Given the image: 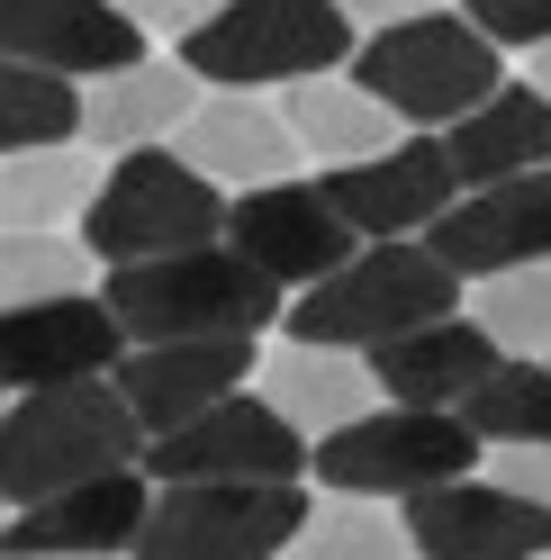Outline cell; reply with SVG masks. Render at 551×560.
<instances>
[{"label": "cell", "mask_w": 551, "mask_h": 560, "mask_svg": "<svg viewBox=\"0 0 551 560\" xmlns=\"http://www.w3.org/2000/svg\"><path fill=\"white\" fill-rule=\"evenodd\" d=\"M145 462V425L118 398V380H73V389H27L0 407V498L37 506L82 479H109Z\"/></svg>", "instance_id": "cell-1"}, {"label": "cell", "mask_w": 551, "mask_h": 560, "mask_svg": "<svg viewBox=\"0 0 551 560\" xmlns=\"http://www.w3.org/2000/svg\"><path fill=\"white\" fill-rule=\"evenodd\" d=\"M434 317H461V271H443L425 254V235H398V244H362L343 271H326L317 290L290 299L281 335L290 343H335V353H380V343L417 335Z\"/></svg>", "instance_id": "cell-2"}, {"label": "cell", "mask_w": 551, "mask_h": 560, "mask_svg": "<svg viewBox=\"0 0 551 560\" xmlns=\"http://www.w3.org/2000/svg\"><path fill=\"white\" fill-rule=\"evenodd\" d=\"M99 299L127 343H199V335H262L281 317V290L235 254V244H199V254L127 262L99 271Z\"/></svg>", "instance_id": "cell-3"}, {"label": "cell", "mask_w": 551, "mask_h": 560, "mask_svg": "<svg viewBox=\"0 0 551 560\" xmlns=\"http://www.w3.org/2000/svg\"><path fill=\"white\" fill-rule=\"evenodd\" d=\"M353 46L362 27L335 0H218L181 37V63L199 73V91H290V82L343 73Z\"/></svg>", "instance_id": "cell-4"}, {"label": "cell", "mask_w": 551, "mask_h": 560, "mask_svg": "<svg viewBox=\"0 0 551 560\" xmlns=\"http://www.w3.org/2000/svg\"><path fill=\"white\" fill-rule=\"evenodd\" d=\"M398 127H425L443 136L453 118H470L479 100H489L506 82V55L479 37V27L461 10H425V19H398V27H371V37L353 46V63H343Z\"/></svg>", "instance_id": "cell-5"}, {"label": "cell", "mask_w": 551, "mask_h": 560, "mask_svg": "<svg viewBox=\"0 0 551 560\" xmlns=\"http://www.w3.org/2000/svg\"><path fill=\"white\" fill-rule=\"evenodd\" d=\"M82 244H91L99 271L226 244V190L199 182L172 145L109 154V172H99V190H91V208H82Z\"/></svg>", "instance_id": "cell-6"}, {"label": "cell", "mask_w": 551, "mask_h": 560, "mask_svg": "<svg viewBox=\"0 0 551 560\" xmlns=\"http://www.w3.org/2000/svg\"><path fill=\"white\" fill-rule=\"evenodd\" d=\"M479 452H489V443H479L461 416H434V407H371V416H353V425H335L326 443H307V479L335 488V498L407 506L417 488L470 479Z\"/></svg>", "instance_id": "cell-7"}, {"label": "cell", "mask_w": 551, "mask_h": 560, "mask_svg": "<svg viewBox=\"0 0 551 560\" xmlns=\"http://www.w3.org/2000/svg\"><path fill=\"white\" fill-rule=\"evenodd\" d=\"M307 488H262V479H181L154 488L136 560H281L307 524Z\"/></svg>", "instance_id": "cell-8"}, {"label": "cell", "mask_w": 551, "mask_h": 560, "mask_svg": "<svg viewBox=\"0 0 551 560\" xmlns=\"http://www.w3.org/2000/svg\"><path fill=\"white\" fill-rule=\"evenodd\" d=\"M307 470V443L281 425V407L235 389L218 398L209 416H190V425H172L145 443V479L154 488H181V479H262V488H298Z\"/></svg>", "instance_id": "cell-9"}, {"label": "cell", "mask_w": 551, "mask_h": 560, "mask_svg": "<svg viewBox=\"0 0 551 560\" xmlns=\"http://www.w3.org/2000/svg\"><path fill=\"white\" fill-rule=\"evenodd\" d=\"M226 244L245 254L271 290H317L326 271L362 254V235L343 226V208L317 182H271V190H235L226 199Z\"/></svg>", "instance_id": "cell-10"}, {"label": "cell", "mask_w": 551, "mask_h": 560, "mask_svg": "<svg viewBox=\"0 0 551 560\" xmlns=\"http://www.w3.org/2000/svg\"><path fill=\"white\" fill-rule=\"evenodd\" d=\"M317 190L343 208V226H353L362 244H398V235H425L443 208L461 199V172H453V154H443V136L407 127L389 154H362L343 172H317Z\"/></svg>", "instance_id": "cell-11"}, {"label": "cell", "mask_w": 551, "mask_h": 560, "mask_svg": "<svg viewBox=\"0 0 551 560\" xmlns=\"http://www.w3.org/2000/svg\"><path fill=\"white\" fill-rule=\"evenodd\" d=\"M407 524V551L425 560H542L551 551V506L515 498L497 479H443V488H417L398 506Z\"/></svg>", "instance_id": "cell-12"}, {"label": "cell", "mask_w": 551, "mask_h": 560, "mask_svg": "<svg viewBox=\"0 0 551 560\" xmlns=\"http://www.w3.org/2000/svg\"><path fill=\"white\" fill-rule=\"evenodd\" d=\"M145 506H154L145 462L109 470V479H82V488L37 498L0 524V560H127L136 534H145Z\"/></svg>", "instance_id": "cell-13"}, {"label": "cell", "mask_w": 551, "mask_h": 560, "mask_svg": "<svg viewBox=\"0 0 551 560\" xmlns=\"http://www.w3.org/2000/svg\"><path fill=\"white\" fill-rule=\"evenodd\" d=\"M425 254L443 271H461V280H497V271L551 262V172H515V182L461 190L425 226Z\"/></svg>", "instance_id": "cell-14"}, {"label": "cell", "mask_w": 551, "mask_h": 560, "mask_svg": "<svg viewBox=\"0 0 551 560\" xmlns=\"http://www.w3.org/2000/svg\"><path fill=\"white\" fill-rule=\"evenodd\" d=\"M254 335H199V343H127L118 353V398L136 407V425H145V443L154 434H172V425H190V416H209L218 398H235V389H254Z\"/></svg>", "instance_id": "cell-15"}, {"label": "cell", "mask_w": 551, "mask_h": 560, "mask_svg": "<svg viewBox=\"0 0 551 560\" xmlns=\"http://www.w3.org/2000/svg\"><path fill=\"white\" fill-rule=\"evenodd\" d=\"M127 353V335L109 317V299H37V307H0V389H73V380H109Z\"/></svg>", "instance_id": "cell-16"}, {"label": "cell", "mask_w": 551, "mask_h": 560, "mask_svg": "<svg viewBox=\"0 0 551 560\" xmlns=\"http://www.w3.org/2000/svg\"><path fill=\"white\" fill-rule=\"evenodd\" d=\"M172 154H181L199 182H218L226 199L235 190H271V182H298V136L281 118V100L262 91H209L199 100V118L172 136Z\"/></svg>", "instance_id": "cell-17"}, {"label": "cell", "mask_w": 551, "mask_h": 560, "mask_svg": "<svg viewBox=\"0 0 551 560\" xmlns=\"http://www.w3.org/2000/svg\"><path fill=\"white\" fill-rule=\"evenodd\" d=\"M199 73L181 55H136L118 73L82 82V145L91 154H136V145H172L199 118Z\"/></svg>", "instance_id": "cell-18"}, {"label": "cell", "mask_w": 551, "mask_h": 560, "mask_svg": "<svg viewBox=\"0 0 551 560\" xmlns=\"http://www.w3.org/2000/svg\"><path fill=\"white\" fill-rule=\"evenodd\" d=\"M0 55L37 63L63 82H99L145 55V37L109 10V0H0Z\"/></svg>", "instance_id": "cell-19"}, {"label": "cell", "mask_w": 551, "mask_h": 560, "mask_svg": "<svg viewBox=\"0 0 551 560\" xmlns=\"http://www.w3.org/2000/svg\"><path fill=\"white\" fill-rule=\"evenodd\" d=\"M254 398L281 407V425L298 443H326L335 425L380 407V380H371L362 353H335V343H271L254 362Z\"/></svg>", "instance_id": "cell-20"}, {"label": "cell", "mask_w": 551, "mask_h": 560, "mask_svg": "<svg viewBox=\"0 0 551 560\" xmlns=\"http://www.w3.org/2000/svg\"><path fill=\"white\" fill-rule=\"evenodd\" d=\"M362 362H371V380H380L389 407H434V416H453L506 353H497L470 317H434V326L398 335V343H380V353H362Z\"/></svg>", "instance_id": "cell-21"}, {"label": "cell", "mask_w": 551, "mask_h": 560, "mask_svg": "<svg viewBox=\"0 0 551 560\" xmlns=\"http://www.w3.org/2000/svg\"><path fill=\"white\" fill-rule=\"evenodd\" d=\"M443 154H453L461 190L515 182V172H551V100L534 82H497L470 118L443 127Z\"/></svg>", "instance_id": "cell-22"}, {"label": "cell", "mask_w": 551, "mask_h": 560, "mask_svg": "<svg viewBox=\"0 0 551 560\" xmlns=\"http://www.w3.org/2000/svg\"><path fill=\"white\" fill-rule=\"evenodd\" d=\"M281 118L298 136V154L317 163V172H343V163H362V154H389L398 145V118L371 100L353 73H317V82H290L281 91Z\"/></svg>", "instance_id": "cell-23"}, {"label": "cell", "mask_w": 551, "mask_h": 560, "mask_svg": "<svg viewBox=\"0 0 551 560\" xmlns=\"http://www.w3.org/2000/svg\"><path fill=\"white\" fill-rule=\"evenodd\" d=\"M99 163L91 145H37V154H0V235H63L91 208Z\"/></svg>", "instance_id": "cell-24"}, {"label": "cell", "mask_w": 551, "mask_h": 560, "mask_svg": "<svg viewBox=\"0 0 551 560\" xmlns=\"http://www.w3.org/2000/svg\"><path fill=\"white\" fill-rule=\"evenodd\" d=\"M453 416L497 452H551V362H515L506 353Z\"/></svg>", "instance_id": "cell-25"}, {"label": "cell", "mask_w": 551, "mask_h": 560, "mask_svg": "<svg viewBox=\"0 0 551 560\" xmlns=\"http://www.w3.org/2000/svg\"><path fill=\"white\" fill-rule=\"evenodd\" d=\"M37 145H82V82L0 55V154H37Z\"/></svg>", "instance_id": "cell-26"}, {"label": "cell", "mask_w": 551, "mask_h": 560, "mask_svg": "<svg viewBox=\"0 0 551 560\" xmlns=\"http://www.w3.org/2000/svg\"><path fill=\"white\" fill-rule=\"evenodd\" d=\"M470 326L515 362H551V262H525V271H497L470 290Z\"/></svg>", "instance_id": "cell-27"}, {"label": "cell", "mask_w": 551, "mask_h": 560, "mask_svg": "<svg viewBox=\"0 0 551 560\" xmlns=\"http://www.w3.org/2000/svg\"><path fill=\"white\" fill-rule=\"evenodd\" d=\"M281 560H407V524H398V506L326 498V506H307V524L290 534Z\"/></svg>", "instance_id": "cell-28"}, {"label": "cell", "mask_w": 551, "mask_h": 560, "mask_svg": "<svg viewBox=\"0 0 551 560\" xmlns=\"http://www.w3.org/2000/svg\"><path fill=\"white\" fill-rule=\"evenodd\" d=\"M99 280L82 235H0V307H37V299H82Z\"/></svg>", "instance_id": "cell-29"}, {"label": "cell", "mask_w": 551, "mask_h": 560, "mask_svg": "<svg viewBox=\"0 0 551 560\" xmlns=\"http://www.w3.org/2000/svg\"><path fill=\"white\" fill-rule=\"evenodd\" d=\"M461 19H470L497 55H534V46H551V0H461Z\"/></svg>", "instance_id": "cell-30"}, {"label": "cell", "mask_w": 551, "mask_h": 560, "mask_svg": "<svg viewBox=\"0 0 551 560\" xmlns=\"http://www.w3.org/2000/svg\"><path fill=\"white\" fill-rule=\"evenodd\" d=\"M109 10H118V19L136 27V37H172V46H181L190 27L218 10V0H109Z\"/></svg>", "instance_id": "cell-31"}, {"label": "cell", "mask_w": 551, "mask_h": 560, "mask_svg": "<svg viewBox=\"0 0 551 560\" xmlns=\"http://www.w3.org/2000/svg\"><path fill=\"white\" fill-rule=\"evenodd\" d=\"M489 479L515 488V498H534V506H551V452H497Z\"/></svg>", "instance_id": "cell-32"}, {"label": "cell", "mask_w": 551, "mask_h": 560, "mask_svg": "<svg viewBox=\"0 0 551 560\" xmlns=\"http://www.w3.org/2000/svg\"><path fill=\"white\" fill-rule=\"evenodd\" d=\"M335 10H343V19H353L362 37H371V27H398V19H425V10H443V0H335Z\"/></svg>", "instance_id": "cell-33"}, {"label": "cell", "mask_w": 551, "mask_h": 560, "mask_svg": "<svg viewBox=\"0 0 551 560\" xmlns=\"http://www.w3.org/2000/svg\"><path fill=\"white\" fill-rule=\"evenodd\" d=\"M525 63H534V73H525V82H534V91H542V100H551V46H534V55H525Z\"/></svg>", "instance_id": "cell-34"}, {"label": "cell", "mask_w": 551, "mask_h": 560, "mask_svg": "<svg viewBox=\"0 0 551 560\" xmlns=\"http://www.w3.org/2000/svg\"><path fill=\"white\" fill-rule=\"evenodd\" d=\"M0 506H10V498H0ZM0 524H10V515H0Z\"/></svg>", "instance_id": "cell-35"}, {"label": "cell", "mask_w": 551, "mask_h": 560, "mask_svg": "<svg viewBox=\"0 0 551 560\" xmlns=\"http://www.w3.org/2000/svg\"><path fill=\"white\" fill-rule=\"evenodd\" d=\"M0 407H10V389H0Z\"/></svg>", "instance_id": "cell-36"}, {"label": "cell", "mask_w": 551, "mask_h": 560, "mask_svg": "<svg viewBox=\"0 0 551 560\" xmlns=\"http://www.w3.org/2000/svg\"><path fill=\"white\" fill-rule=\"evenodd\" d=\"M542 560H551V551H542Z\"/></svg>", "instance_id": "cell-37"}]
</instances>
